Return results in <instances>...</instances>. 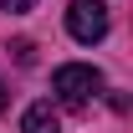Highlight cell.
<instances>
[{
	"mask_svg": "<svg viewBox=\"0 0 133 133\" xmlns=\"http://www.w3.org/2000/svg\"><path fill=\"white\" fill-rule=\"evenodd\" d=\"M10 51H16V62L26 66V62H31V51H36V46H31V41H16V46H10Z\"/></svg>",
	"mask_w": 133,
	"mask_h": 133,
	"instance_id": "277c9868",
	"label": "cell"
},
{
	"mask_svg": "<svg viewBox=\"0 0 133 133\" xmlns=\"http://www.w3.org/2000/svg\"><path fill=\"white\" fill-rule=\"evenodd\" d=\"M0 108H5V82H0Z\"/></svg>",
	"mask_w": 133,
	"mask_h": 133,
	"instance_id": "8992f818",
	"label": "cell"
},
{
	"mask_svg": "<svg viewBox=\"0 0 133 133\" xmlns=\"http://www.w3.org/2000/svg\"><path fill=\"white\" fill-rule=\"evenodd\" d=\"M21 133H62L56 113H51V102H31L26 113H21Z\"/></svg>",
	"mask_w": 133,
	"mask_h": 133,
	"instance_id": "3957f363",
	"label": "cell"
},
{
	"mask_svg": "<svg viewBox=\"0 0 133 133\" xmlns=\"http://www.w3.org/2000/svg\"><path fill=\"white\" fill-rule=\"evenodd\" d=\"M97 87H102V72H97V66H87V62H66V66L51 72V92H56L66 108H82Z\"/></svg>",
	"mask_w": 133,
	"mask_h": 133,
	"instance_id": "6da1fadb",
	"label": "cell"
},
{
	"mask_svg": "<svg viewBox=\"0 0 133 133\" xmlns=\"http://www.w3.org/2000/svg\"><path fill=\"white\" fill-rule=\"evenodd\" d=\"M36 0H0V10H31Z\"/></svg>",
	"mask_w": 133,
	"mask_h": 133,
	"instance_id": "5b68a950",
	"label": "cell"
},
{
	"mask_svg": "<svg viewBox=\"0 0 133 133\" xmlns=\"http://www.w3.org/2000/svg\"><path fill=\"white\" fill-rule=\"evenodd\" d=\"M66 31H72V41H82V46L102 41L108 36V5L102 0H72L66 5Z\"/></svg>",
	"mask_w": 133,
	"mask_h": 133,
	"instance_id": "7a4b0ae2",
	"label": "cell"
}]
</instances>
